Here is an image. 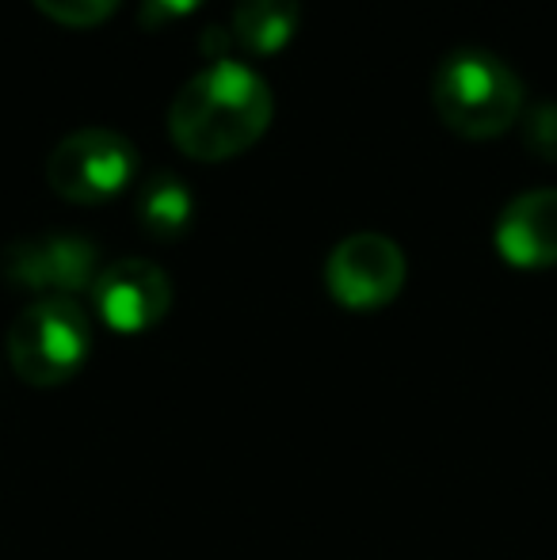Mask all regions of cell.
<instances>
[{"mask_svg":"<svg viewBox=\"0 0 557 560\" xmlns=\"http://www.w3.org/2000/svg\"><path fill=\"white\" fill-rule=\"evenodd\" d=\"M497 252L512 267L543 271L557 264V187L515 195L497 218Z\"/></svg>","mask_w":557,"mask_h":560,"instance_id":"ba28073f","label":"cell"},{"mask_svg":"<svg viewBox=\"0 0 557 560\" xmlns=\"http://www.w3.org/2000/svg\"><path fill=\"white\" fill-rule=\"evenodd\" d=\"M276 100L264 77L237 58L210 61L176 92L169 133L192 161L214 164L253 149L271 126Z\"/></svg>","mask_w":557,"mask_h":560,"instance_id":"6da1fadb","label":"cell"},{"mask_svg":"<svg viewBox=\"0 0 557 560\" xmlns=\"http://www.w3.org/2000/svg\"><path fill=\"white\" fill-rule=\"evenodd\" d=\"M138 176V153L130 138L115 130H77L54 145L46 161V179L66 202L77 207H100L119 199Z\"/></svg>","mask_w":557,"mask_h":560,"instance_id":"277c9868","label":"cell"},{"mask_svg":"<svg viewBox=\"0 0 557 560\" xmlns=\"http://www.w3.org/2000/svg\"><path fill=\"white\" fill-rule=\"evenodd\" d=\"M431 104L459 138H500L523 115V81L489 50H451L431 73Z\"/></svg>","mask_w":557,"mask_h":560,"instance_id":"7a4b0ae2","label":"cell"},{"mask_svg":"<svg viewBox=\"0 0 557 560\" xmlns=\"http://www.w3.org/2000/svg\"><path fill=\"white\" fill-rule=\"evenodd\" d=\"M325 287L351 313L382 310L405 287V252L382 233H351L328 256Z\"/></svg>","mask_w":557,"mask_h":560,"instance_id":"8992f818","label":"cell"},{"mask_svg":"<svg viewBox=\"0 0 557 560\" xmlns=\"http://www.w3.org/2000/svg\"><path fill=\"white\" fill-rule=\"evenodd\" d=\"M298 0H237L233 8V43L256 58H271L294 38Z\"/></svg>","mask_w":557,"mask_h":560,"instance_id":"9c48e42d","label":"cell"},{"mask_svg":"<svg viewBox=\"0 0 557 560\" xmlns=\"http://www.w3.org/2000/svg\"><path fill=\"white\" fill-rule=\"evenodd\" d=\"M0 271L12 287L43 298H77L96 287L100 248L81 233L20 236L0 256Z\"/></svg>","mask_w":557,"mask_h":560,"instance_id":"5b68a950","label":"cell"},{"mask_svg":"<svg viewBox=\"0 0 557 560\" xmlns=\"http://www.w3.org/2000/svg\"><path fill=\"white\" fill-rule=\"evenodd\" d=\"M35 8L66 27H96L119 8V0H35Z\"/></svg>","mask_w":557,"mask_h":560,"instance_id":"8fae6325","label":"cell"},{"mask_svg":"<svg viewBox=\"0 0 557 560\" xmlns=\"http://www.w3.org/2000/svg\"><path fill=\"white\" fill-rule=\"evenodd\" d=\"M92 354V320L77 298H35L8 328V362L27 385L50 389Z\"/></svg>","mask_w":557,"mask_h":560,"instance_id":"3957f363","label":"cell"},{"mask_svg":"<svg viewBox=\"0 0 557 560\" xmlns=\"http://www.w3.org/2000/svg\"><path fill=\"white\" fill-rule=\"evenodd\" d=\"M92 305L112 332H149L169 317L172 282L153 259H115L100 271L92 287Z\"/></svg>","mask_w":557,"mask_h":560,"instance_id":"52a82bcc","label":"cell"},{"mask_svg":"<svg viewBox=\"0 0 557 560\" xmlns=\"http://www.w3.org/2000/svg\"><path fill=\"white\" fill-rule=\"evenodd\" d=\"M523 141L535 156L557 161V104H538L523 115Z\"/></svg>","mask_w":557,"mask_h":560,"instance_id":"7c38bea8","label":"cell"},{"mask_svg":"<svg viewBox=\"0 0 557 560\" xmlns=\"http://www.w3.org/2000/svg\"><path fill=\"white\" fill-rule=\"evenodd\" d=\"M202 0H141L138 20L141 27H164V23L179 20V15H192Z\"/></svg>","mask_w":557,"mask_h":560,"instance_id":"4fadbf2b","label":"cell"},{"mask_svg":"<svg viewBox=\"0 0 557 560\" xmlns=\"http://www.w3.org/2000/svg\"><path fill=\"white\" fill-rule=\"evenodd\" d=\"M138 225L146 229L153 241H179L192 229L195 199L192 187L176 176V172H156L141 184L138 191Z\"/></svg>","mask_w":557,"mask_h":560,"instance_id":"30bf717a","label":"cell"}]
</instances>
